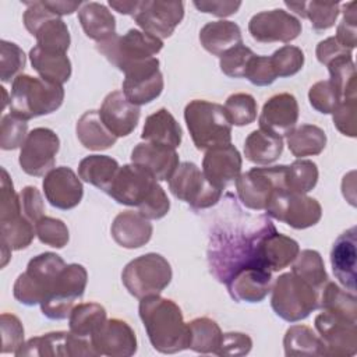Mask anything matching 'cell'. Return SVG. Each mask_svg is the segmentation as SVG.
<instances>
[{
	"instance_id": "cell-57",
	"label": "cell",
	"mask_w": 357,
	"mask_h": 357,
	"mask_svg": "<svg viewBox=\"0 0 357 357\" xmlns=\"http://www.w3.org/2000/svg\"><path fill=\"white\" fill-rule=\"evenodd\" d=\"M356 1H349V3H344L342 7L343 10L340 11L342 13V21L339 22L337 25V29H336V40L353 50L357 45V13H356Z\"/></svg>"
},
{
	"instance_id": "cell-44",
	"label": "cell",
	"mask_w": 357,
	"mask_h": 357,
	"mask_svg": "<svg viewBox=\"0 0 357 357\" xmlns=\"http://www.w3.org/2000/svg\"><path fill=\"white\" fill-rule=\"evenodd\" d=\"M32 36L36 38V46L63 53H67L71 43V36L67 24L57 15L49 17L33 32Z\"/></svg>"
},
{
	"instance_id": "cell-9",
	"label": "cell",
	"mask_w": 357,
	"mask_h": 357,
	"mask_svg": "<svg viewBox=\"0 0 357 357\" xmlns=\"http://www.w3.org/2000/svg\"><path fill=\"white\" fill-rule=\"evenodd\" d=\"M167 181L170 192L194 211L212 208L222 197V190L211 184L192 162H181Z\"/></svg>"
},
{
	"instance_id": "cell-53",
	"label": "cell",
	"mask_w": 357,
	"mask_h": 357,
	"mask_svg": "<svg viewBox=\"0 0 357 357\" xmlns=\"http://www.w3.org/2000/svg\"><path fill=\"white\" fill-rule=\"evenodd\" d=\"M255 53L245 45H237L219 57V66L225 75L230 78H244L250 60Z\"/></svg>"
},
{
	"instance_id": "cell-33",
	"label": "cell",
	"mask_w": 357,
	"mask_h": 357,
	"mask_svg": "<svg viewBox=\"0 0 357 357\" xmlns=\"http://www.w3.org/2000/svg\"><path fill=\"white\" fill-rule=\"evenodd\" d=\"M78 21L85 35L96 43L105 42L116 35L114 15L102 3H84L78 10Z\"/></svg>"
},
{
	"instance_id": "cell-5",
	"label": "cell",
	"mask_w": 357,
	"mask_h": 357,
	"mask_svg": "<svg viewBox=\"0 0 357 357\" xmlns=\"http://www.w3.org/2000/svg\"><path fill=\"white\" fill-rule=\"evenodd\" d=\"M66 265L64 259L54 252H42L33 257L25 272L18 275L14 282V298L28 307L40 304L54 287Z\"/></svg>"
},
{
	"instance_id": "cell-11",
	"label": "cell",
	"mask_w": 357,
	"mask_h": 357,
	"mask_svg": "<svg viewBox=\"0 0 357 357\" xmlns=\"http://www.w3.org/2000/svg\"><path fill=\"white\" fill-rule=\"evenodd\" d=\"M88 282V272L79 264H68L59 275L54 287L39 304L42 314L53 321L70 317L75 301L84 296Z\"/></svg>"
},
{
	"instance_id": "cell-52",
	"label": "cell",
	"mask_w": 357,
	"mask_h": 357,
	"mask_svg": "<svg viewBox=\"0 0 357 357\" xmlns=\"http://www.w3.org/2000/svg\"><path fill=\"white\" fill-rule=\"evenodd\" d=\"M25 67V53L24 50L13 42H0V79L3 82H10L13 78L18 77Z\"/></svg>"
},
{
	"instance_id": "cell-32",
	"label": "cell",
	"mask_w": 357,
	"mask_h": 357,
	"mask_svg": "<svg viewBox=\"0 0 357 357\" xmlns=\"http://www.w3.org/2000/svg\"><path fill=\"white\" fill-rule=\"evenodd\" d=\"M199 42L206 52L220 57L229 49L243 43L241 29L233 21H211L201 28Z\"/></svg>"
},
{
	"instance_id": "cell-16",
	"label": "cell",
	"mask_w": 357,
	"mask_h": 357,
	"mask_svg": "<svg viewBox=\"0 0 357 357\" xmlns=\"http://www.w3.org/2000/svg\"><path fill=\"white\" fill-rule=\"evenodd\" d=\"M15 356H98L91 339L81 337L73 332H49L26 340Z\"/></svg>"
},
{
	"instance_id": "cell-47",
	"label": "cell",
	"mask_w": 357,
	"mask_h": 357,
	"mask_svg": "<svg viewBox=\"0 0 357 357\" xmlns=\"http://www.w3.org/2000/svg\"><path fill=\"white\" fill-rule=\"evenodd\" d=\"M318 183V167L310 159H297L286 169V190L307 194Z\"/></svg>"
},
{
	"instance_id": "cell-45",
	"label": "cell",
	"mask_w": 357,
	"mask_h": 357,
	"mask_svg": "<svg viewBox=\"0 0 357 357\" xmlns=\"http://www.w3.org/2000/svg\"><path fill=\"white\" fill-rule=\"evenodd\" d=\"M0 236L3 245L11 251H20L26 248L36 236L35 225L21 213L0 222Z\"/></svg>"
},
{
	"instance_id": "cell-26",
	"label": "cell",
	"mask_w": 357,
	"mask_h": 357,
	"mask_svg": "<svg viewBox=\"0 0 357 357\" xmlns=\"http://www.w3.org/2000/svg\"><path fill=\"white\" fill-rule=\"evenodd\" d=\"M357 229L351 226L343 231L331 250V265L335 278L349 291L356 293V259H357Z\"/></svg>"
},
{
	"instance_id": "cell-43",
	"label": "cell",
	"mask_w": 357,
	"mask_h": 357,
	"mask_svg": "<svg viewBox=\"0 0 357 357\" xmlns=\"http://www.w3.org/2000/svg\"><path fill=\"white\" fill-rule=\"evenodd\" d=\"M291 272L297 278L312 286L317 291H319L329 279L325 271L324 259L321 254L315 250L300 251L296 259L293 261Z\"/></svg>"
},
{
	"instance_id": "cell-19",
	"label": "cell",
	"mask_w": 357,
	"mask_h": 357,
	"mask_svg": "<svg viewBox=\"0 0 357 357\" xmlns=\"http://www.w3.org/2000/svg\"><path fill=\"white\" fill-rule=\"evenodd\" d=\"M301 29L300 20L282 8L257 13L248 22L250 35L259 43H287L298 38Z\"/></svg>"
},
{
	"instance_id": "cell-61",
	"label": "cell",
	"mask_w": 357,
	"mask_h": 357,
	"mask_svg": "<svg viewBox=\"0 0 357 357\" xmlns=\"http://www.w3.org/2000/svg\"><path fill=\"white\" fill-rule=\"evenodd\" d=\"M315 56L321 64L328 66L331 61H333L342 56H351V50L342 46L336 40L335 36H329L317 45Z\"/></svg>"
},
{
	"instance_id": "cell-39",
	"label": "cell",
	"mask_w": 357,
	"mask_h": 357,
	"mask_svg": "<svg viewBox=\"0 0 357 357\" xmlns=\"http://www.w3.org/2000/svg\"><path fill=\"white\" fill-rule=\"evenodd\" d=\"M284 6L301 18H308L314 31H326L332 28L340 14L339 3H324L317 0L284 1Z\"/></svg>"
},
{
	"instance_id": "cell-7",
	"label": "cell",
	"mask_w": 357,
	"mask_h": 357,
	"mask_svg": "<svg viewBox=\"0 0 357 357\" xmlns=\"http://www.w3.org/2000/svg\"><path fill=\"white\" fill-rule=\"evenodd\" d=\"M271 305L278 317L287 322L305 319L318 308V293L293 272L282 273L272 284Z\"/></svg>"
},
{
	"instance_id": "cell-3",
	"label": "cell",
	"mask_w": 357,
	"mask_h": 357,
	"mask_svg": "<svg viewBox=\"0 0 357 357\" xmlns=\"http://www.w3.org/2000/svg\"><path fill=\"white\" fill-rule=\"evenodd\" d=\"M63 100V85L52 84L28 74H20L13 79L10 113L28 121L33 117L56 112Z\"/></svg>"
},
{
	"instance_id": "cell-34",
	"label": "cell",
	"mask_w": 357,
	"mask_h": 357,
	"mask_svg": "<svg viewBox=\"0 0 357 357\" xmlns=\"http://www.w3.org/2000/svg\"><path fill=\"white\" fill-rule=\"evenodd\" d=\"M75 132L81 145L89 151L109 149L117 141V137L103 124L99 110L85 112L77 121Z\"/></svg>"
},
{
	"instance_id": "cell-12",
	"label": "cell",
	"mask_w": 357,
	"mask_h": 357,
	"mask_svg": "<svg viewBox=\"0 0 357 357\" xmlns=\"http://www.w3.org/2000/svg\"><path fill=\"white\" fill-rule=\"evenodd\" d=\"M265 212L269 218L303 230L315 226L321 220L322 206L315 198L305 194L279 190L271 197Z\"/></svg>"
},
{
	"instance_id": "cell-55",
	"label": "cell",
	"mask_w": 357,
	"mask_h": 357,
	"mask_svg": "<svg viewBox=\"0 0 357 357\" xmlns=\"http://www.w3.org/2000/svg\"><path fill=\"white\" fill-rule=\"evenodd\" d=\"M1 321V353L15 354L24 344V326L21 321L13 315L3 312Z\"/></svg>"
},
{
	"instance_id": "cell-2",
	"label": "cell",
	"mask_w": 357,
	"mask_h": 357,
	"mask_svg": "<svg viewBox=\"0 0 357 357\" xmlns=\"http://www.w3.org/2000/svg\"><path fill=\"white\" fill-rule=\"evenodd\" d=\"M138 314L155 350L174 354L188 349L190 333L180 307L170 298L148 296L141 298Z\"/></svg>"
},
{
	"instance_id": "cell-22",
	"label": "cell",
	"mask_w": 357,
	"mask_h": 357,
	"mask_svg": "<svg viewBox=\"0 0 357 357\" xmlns=\"http://www.w3.org/2000/svg\"><path fill=\"white\" fill-rule=\"evenodd\" d=\"M243 159L238 149L229 144L220 145L205 152L202 160V173L211 184L222 190L236 183L241 174Z\"/></svg>"
},
{
	"instance_id": "cell-13",
	"label": "cell",
	"mask_w": 357,
	"mask_h": 357,
	"mask_svg": "<svg viewBox=\"0 0 357 357\" xmlns=\"http://www.w3.org/2000/svg\"><path fill=\"white\" fill-rule=\"evenodd\" d=\"M158 185V180L145 167L127 163L119 167L106 194L121 205L135 206L138 209L153 194Z\"/></svg>"
},
{
	"instance_id": "cell-24",
	"label": "cell",
	"mask_w": 357,
	"mask_h": 357,
	"mask_svg": "<svg viewBox=\"0 0 357 357\" xmlns=\"http://www.w3.org/2000/svg\"><path fill=\"white\" fill-rule=\"evenodd\" d=\"M272 272L261 265L245 266L227 283L230 297L237 303H261L272 289Z\"/></svg>"
},
{
	"instance_id": "cell-17",
	"label": "cell",
	"mask_w": 357,
	"mask_h": 357,
	"mask_svg": "<svg viewBox=\"0 0 357 357\" xmlns=\"http://www.w3.org/2000/svg\"><path fill=\"white\" fill-rule=\"evenodd\" d=\"M315 329L324 343L325 356L350 357L357 351V322L322 311L315 317Z\"/></svg>"
},
{
	"instance_id": "cell-29",
	"label": "cell",
	"mask_w": 357,
	"mask_h": 357,
	"mask_svg": "<svg viewBox=\"0 0 357 357\" xmlns=\"http://www.w3.org/2000/svg\"><path fill=\"white\" fill-rule=\"evenodd\" d=\"M298 252L300 245L294 238L273 230L261 241L258 259L271 272H278L293 264Z\"/></svg>"
},
{
	"instance_id": "cell-40",
	"label": "cell",
	"mask_w": 357,
	"mask_h": 357,
	"mask_svg": "<svg viewBox=\"0 0 357 357\" xmlns=\"http://www.w3.org/2000/svg\"><path fill=\"white\" fill-rule=\"evenodd\" d=\"M187 325L190 333L188 349L201 354H215L223 337V332L216 321L208 317H199Z\"/></svg>"
},
{
	"instance_id": "cell-46",
	"label": "cell",
	"mask_w": 357,
	"mask_h": 357,
	"mask_svg": "<svg viewBox=\"0 0 357 357\" xmlns=\"http://www.w3.org/2000/svg\"><path fill=\"white\" fill-rule=\"evenodd\" d=\"M331 82L339 91L342 100L346 98H357L356 85V66L351 56H342L328 66Z\"/></svg>"
},
{
	"instance_id": "cell-8",
	"label": "cell",
	"mask_w": 357,
	"mask_h": 357,
	"mask_svg": "<svg viewBox=\"0 0 357 357\" xmlns=\"http://www.w3.org/2000/svg\"><path fill=\"white\" fill-rule=\"evenodd\" d=\"M96 49L110 64L124 73L139 61L156 57L163 49V42L141 29L131 28L124 35L116 33L107 40L96 43Z\"/></svg>"
},
{
	"instance_id": "cell-62",
	"label": "cell",
	"mask_w": 357,
	"mask_h": 357,
	"mask_svg": "<svg viewBox=\"0 0 357 357\" xmlns=\"http://www.w3.org/2000/svg\"><path fill=\"white\" fill-rule=\"evenodd\" d=\"M192 4L195 6L197 10H199L201 13H206V14H212L216 17H229L233 15L238 11V8L241 7V1H229V0H195L192 1Z\"/></svg>"
},
{
	"instance_id": "cell-18",
	"label": "cell",
	"mask_w": 357,
	"mask_h": 357,
	"mask_svg": "<svg viewBox=\"0 0 357 357\" xmlns=\"http://www.w3.org/2000/svg\"><path fill=\"white\" fill-rule=\"evenodd\" d=\"M163 85L158 57L139 61L124 71L123 93L137 106L155 100L162 93Z\"/></svg>"
},
{
	"instance_id": "cell-30",
	"label": "cell",
	"mask_w": 357,
	"mask_h": 357,
	"mask_svg": "<svg viewBox=\"0 0 357 357\" xmlns=\"http://www.w3.org/2000/svg\"><path fill=\"white\" fill-rule=\"evenodd\" d=\"M141 138L146 142L176 149L181 144L183 131L174 116L162 107L145 119Z\"/></svg>"
},
{
	"instance_id": "cell-59",
	"label": "cell",
	"mask_w": 357,
	"mask_h": 357,
	"mask_svg": "<svg viewBox=\"0 0 357 357\" xmlns=\"http://www.w3.org/2000/svg\"><path fill=\"white\" fill-rule=\"evenodd\" d=\"M252 349V340L243 332H226L223 333L220 346L216 350V356L220 357H238L245 356Z\"/></svg>"
},
{
	"instance_id": "cell-27",
	"label": "cell",
	"mask_w": 357,
	"mask_h": 357,
	"mask_svg": "<svg viewBox=\"0 0 357 357\" xmlns=\"http://www.w3.org/2000/svg\"><path fill=\"white\" fill-rule=\"evenodd\" d=\"M130 158L131 163L145 167L158 181L169 180L180 165L176 149L146 141L137 144Z\"/></svg>"
},
{
	"instance_id": "cell-21",
	"label": "cell",
	"mask_w": 357,
	"mask_h": 357,
	"mask_svg": "<svg viewBox=\"0 0 357 357\" xmlns=\"http://www.w3.org/2000/svg\"><path fill=\"white\" fill-rule=\"evenodd\" d=\"M42 187L49 204L61 211L75 208L84 195V187L79 176L67 166L53 167L47 174H45Z\"/></svg>"
},
{
	"instance_id": "cell-10",
	"label": "cell",
	"mask_w": 357,
	"mask_h": 357,
	"mask_svg": "<svg viewBox=\"0 0 357 357\" xmlns=\"http://www.w3.org/2000/svg\"><path fill=\"white\" fill-rule=\"evenodd\" d=\"M286 165L252 167L236 180L241 204L252 211H265L275 191L286 190Z\"/></svg>"
},
{
	"instance_id": "cell-31",
	"label": "cell",
	"mask_w": 357,
	"mask_h": 357,
	"mask_svg": "<svg viewBox=\"0 0 357 357\" xmlns=\"http://www.w3.org/2000/svg\"><path fill=\"white\" fill-rule=\"evenodd\" d=\"M29 60L33 70L47 82L63 85L71 77V61L67 53L33 46L29 50Z\"/></svg>"
},
{
	"instance_id": "cell-42",
	"label": "cell",
	"mask_w": 357,
	"mask_h": 357,
	"mask_svg": "<svg viewBox=\"0 0 357 357\" xmlns=\"http://www.w3.org/2000/svg\"><path fill=\"white\" fill-rule=\"evenodd\" d=\"M106 319V310L103 305L98 303H81L73 308L68 317L70 332L91 339Z\"/></svg>"
},
{
	"instance_id": "cell-1",
	"label": "cell",
	"mask_w": 357,
	"mask_h": 357,
	"mask_svg": "<svg viewBox=\"0 0 357 357\" xmlns=\"http://www.w3.org/2000/svg\"><path fill=\"white\" fill-rule=\"evenodd\" d=\"M273 230L276 227L268 215H244L236 205V213L218 219L209 231L206 250L209 272L218 282L226 284L243 268L261 265L258 259L261 241Z\"/></svg>"
},
{
	"instance_id": "cell-51",
	"label": "cell",
	"mask_w": 357,
	"mask_h": 357,
	"mask_svg": "<svg viewBox=\"0 0 357 357\" xmlns=\"http://www.w3.org/2000/svg\"><path fill=\"white\" fill-rule=\"evenodd\" d=\"M28 137V123L11 113L4 114L0 123V148L13 151L21 148Z\"/></svg>"
},
{
	"instance_id": "cell-23",
	"label": "cell",
	"mask_w": 357,
	"mask_h": 357,
	"mask_svg": "<svg viewBox=\"0 0 357 357\" xmlns=\"http://www.w3.org/2000/svg\"><path fill=\"white\" fill-rule=\"evenodd\" d=\"M298 120V103L294 95L282 92L271 96L258 117L259 128L280 138L294 130Z\"/></svg>"
},
{
	"instance_id": "cell-4",
	"label": "cell",
	"mask_w": 357,
	"mask_h": 357,
	"mask_svg": "<svg viewBox=\"0 0 357 357\" xmlns=\"http://www.w3.org/2000/svg\"><path fill=\"white\" fill-rule=\"evenodd\" d=\"M184 120L198 151L231 144V123L222 105L194 99L185 105Z\"/></svg>"
},
{
	"instance_id": "cell-54",
	"label": "cell",
	"mask_w": 357,
	"mask_h": 357,
	"mask_svg": "<svg viewBox=\"0 0 357 357\" xmlns=\"http://www.w3.org/2000/svg\"><path fill=\"white\" fill-rule=\"evenodd\" d=\"M308 100L317 112L322 114H332L342 102V96L329 79H324L315 82L310 88Z\"/></svg>"
},
{
	"instance_id": "cell-15",
	"label": "cell",
	"mask_w": 357,
	"mask_h": 357,
	"mask_svg": "<svg viewBox=\"0 0 357 357\" xmlns=\"http://www.w3.org/2000/svg\"><path fill=\"white\" fill-rule=\"evenodd\" d=\"M141 31L166 39L172 36L176 26L184 18L183 1L173 0H144L132 15Z\"/></svg>"
},
{
	"instance_id": "cell-56",
	"label": "cell",
	"mask_w": 357,
	"mask_h": 357,
	"mask_svg": "<svg viewBox=\"0 0 357 357\" xmlns=\"http://www.w3.org/2000/svg\"><path fill=\"white\" fill-rule=\"evenodd\" d=\"M332 117L339 132L354 138L357 135V98L343 99L333 110Z\"/></svg>"
},
{
	"instance_id": "cell-58",
	"label": "cell",
	"mask_w": 357,
	"mask_h": 357,
	"mask_svg": "<svg viewBox=\"0 0 357 357\" xmlns=\"http://www.w3.org/2000/svg\"><path fill=\"white\" fill-rule=\"evenodd\" d=\"M244 78H247L255 86H268V85H271L278 78V75L275 73V68L272 66L271 57L255 54L250 60V64L247 67Z\"/></svg>"
},
{
	"instance_id": "cell-25",
	"label": "cell",
	"mask_w": 357,
	"mask_h": 357,
	"mask_svg": "<svg viewBox=\"0 0 357 357\" xmlns=\"http://www.w3.org/2000/svg\"><path fill=\"white\" fill-rule=\"evenodd\" d=\"M99 116L103 124L117 138L130 135L137 127L141 116L139 106L131 103L123 91H113L102 102Z\"/></svg>"
},
{
	"instance_id": "cell-36",
	"label": "cell",
	"mask_w": 357,
	"mask_h": 357,
	"mask_svg": "<svg viewBox=\"0 0 357 357\" xmlns=\"http://www.w3.org/2000/svg\"><path fill=\"white\" fill-rule=\"evenodd\" d=\"M119 167V162L112 156L89 155L79 162L78 176L82 181L107 192Z\"/></svg>"
},
{
	"instance_id": "cell-14",
	"label": "cell",
	"mask_w": 357,
	"mask_h": 357,
	"mask_svg": "<svg viewBox=\"0 0 357 357\" xmlns=\"http://www.w3.org/2000/svg\"><path fill=\"white\" fill-rule=\"evenodd\" d=\"M59 149L60 138L53 130L46 127L33 128L21 146L18 163L22 172L29 176H45L53 169Z\"/></svg>"
},
{
	"instance_id": "cell-37",
	"label": "cell",
	"mask_w": 357,
	"mask_h": 357,
	"mask_svg": "<svg viewBox=\"0 0 357 357\" xmlns=\"http://www.w3.org/2000/svg\"><path fill=\"white\" fill-rule=\"evenodd\" d=\"M318 293V308L322 311L343 317L357 322V298L356 294L339 287L335 282H326Z\"/></svg>"
},
{
	"instance_id": "cell-35",
	"label": "cell",
	"mask_w": 357,
	"mask_h": 357,
	"mask_svg": "<svg viewBox=\"0 0 357 357\" xmlns=\"http://www.w3.org/2000/svg\"><path fill=\"white\" fill-rule=\"evenodd\" d=\"M283 152V138L264 130H254L244 141V156L255 165H271Z\"/></svg>"
},
{
	"instance_id": "cell-48",
	"label": "cell",
	"mask_w": 357,
	"mask_h": 357,
	"mask_svg": "<svg viewBox=\"0 0 357 357\" xmlns=\"http://www.w3.org/2000/svg\"><path fill=\"white\" fill-rule=\"evenodd\" d=\"M223 107L231 126H248L257 119V100L250 93L238 92L230 95Z\"/></svg>"
},
{
	"instance_id": "cell-41",
	"label": "cell",
	"mask_w": 357,
	"mask_h": 357,
	"mask_svg": "<svg viewBox=\"0 0 357 357\" xmlns=\"http://www.w3.org/2000/svg\"><path fill=\"white\" fill-rule=\"evenodd\" d=\"M284 354L290 356H325L321 337L307 325L290 326L283 337Z\"/></svg>"
},
{
	"instance_id": "cell-28",
	"label": "cell",
	"mask_w": 357,
	"mask_h": 357,
	"mask_svg": "<svg viewBox=\"0 0 357 357\" xmlns=\"http://www.w3.org/2000/svg\"><path fill=\"white\" fill-rule=\"evenodd\" d=\"M152 223L139 212H120L112 223L110 233L113 240L123 248L134 250L145 245L152 237Z\"/></svg>"
},
{
	"instance_id": "cell-60",
	"label": "cell",
	"mask_w": 357,
	"mask_h": 357,
	"mask_svg": "<svg viewBox=\"0 0 357 357\" xmlns=\"http://www.w3.org/2000/svg\"><path fill=\"white\" fill-rule=\"evenodd\" d=\"M20 202L22 215L29 219L33 225L45 216V205L39 190L33 185H26L20 192Z\"/></svg>"
},
{
	"instance_id": "cell-6",
	"label": "cell",
	"mask_w": 357,
	"mask_h": 357,
	"mask_svg": "<svg viewBox=\"0 0 357 357\" xmlns=\"http://www.w3.org/2000/svg\"><path fill=\"white\" fill-rule=\"evenodd\" d=\"M172 278L173 272L169 261L156 252L134 258L121 272L124 287L138 300L160 294L170 284Z\"/></svg>"
},
{
	"instance_id": "cell-64",
	"label": "cell",
	"mask_w": 357,
	"mask_h": 357,
	"mask_svg": "<svg viewBox=\"0 0 357 357\" xmlns=\"http://www.w3.org/2000/svg\"><path fill=\"white\" fill-rule=\"evenodd\" d=\"M113 10H116L117 13L120 14H124V15H134L138 6H139V1H126V0H109L107 3Z\"/></svg>"
},
{
	"instance_id": "cell-38",
	"label": "cell",
	"mask_w": 357,
	"mask_h": 357,
	"mask_svg": "<svg viewBox=\"0 0 357 357\" xmlns=\"http://www.w3.org/2000/svg\"><path fill=\"white\" fill-rule=\"evenodd\" d=\"M286 141L293 156L303 159L304 156L319 155L325 149L326 134L315 124H301L287 134Z\"/></svg>"
},
{
	"instance_id": "cell-49",
	"label": "cell",
	"mask_w": 357,
	"mask_h": 357,
	"mask_svg": "<svg viewBox=\"0 0 357 357\" xmlns=\"http://www.w3.org/2000/svg\"><path fill=\"white\" fill-rule=\"evenodd\" d=\"M35 231L40 243L53 248H63L70 240L67 225L52 216H42L35 223Z\"/></svg>"
},
{
	"instance_id": "cell-50",
	"label": "cell",
	"mask_w": 357,
	"mask_h": 357,
	"mask_svg": "<svg viewBox=\"0 0 357 357\" xmlns=\"http://www.w3.org/2000/svg\"><path fill=\"white\" fill-rule=\"evenodd\" d=\"M269 57L276 75L280 78H287L297 74L304 66L303 50L293 45H284L279 47Z\"/></svg>"
},
{
	"instance_id": "cell-20",
	"label": "cell",
	"mask_w": 357,
	"mask_h": 357,
	"mask_svg": "<svg viewBox=\"0 0 357 357\" xmlns=\"http://www.w3.org/2000/svg\"><path fill=\"white\" fill-rule=\"evenodd\" d=\"M91 343L98 356L130 357L137 351V336L123 319L112 318L93 333Z\"/></svg>"
},
{
	"instance_id": "cell-63",
	"label": "cell",
	"mask_w": 357,
	"mask_h": 357,
	"mask_svg": "<svg viewBox=\"0 0 357 357\" xmlns=\"http://www.w3.org/2000/svg\"><path fill=\"white\" fill-rule=\"evenodd\" d=\"M45 6L57 17H61V15H70L73 14L74 11L79 10L81 6L84 3L81 1H59V0H43Z\"/></svg>"
}]
</instances>
